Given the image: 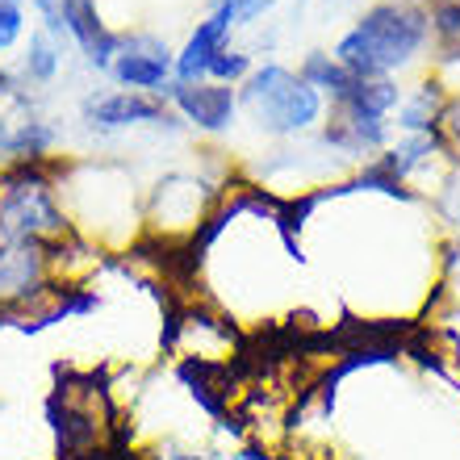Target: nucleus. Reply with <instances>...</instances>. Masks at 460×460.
<instances>
[{"label": "nucleus", "mask_w": 460, "mask_h": 460, "mask_svg": "<svg viewBox=\"0 0 460 460\" xmlns=\"http://www.w3.org/2000/svg\"><path fill=\"white\" fill-rule=\"evenodd\" d=\"M427 34H431V17L419 0H376L340 38L335 59L356 80H376V75L406 67L423 50Z\"/></svg>", "instance_id": "f257e3e1"}, {"label": "nucleus", "mask_w": 460, "mask_h": 460, "mask_svg": "<svg viewBox=\"0 0 460 460\" xmlns=\"http://www.w3.org/2000/svg\"><path fill=\"white\" fill-rule=\"evenodd\" d=\"M239 105L255 118V126L264 134L289 138V134L310 130L323 118V97L305 84L297 72L280 67V63H264L247 75V84L239 93Z\"/></svg>", "instance_id": "f03ea898"}, {"label": "nucleus", "mask_w": 460, "mask_h": 460, "mask_svg": "<svg viewBox=\"0 0 460 460\" xmlns=\"http://www.w3.org/2000/svg\"><path fill=\"white\" fill-rule=\"evenodd\" d=\"M63 214L50 197L47 181L38 176L30 164L13 172L4 181V197H0V239L9 243H47V234H63Z\"/></svg>", "instance_id": "7ed1b4c3"}, {"label": "nucleus", "mask_w": 460, "mask_h": 460, "mask_svg": "<svg viewBox=\"0 0 460 460\" xmlns=\"http://www.w3.org/2000/svg\"><path fill=\"white\" fill-rule=\"evenodd\" d=\"M168 97H172V105L181 110L184 121H193L197 130H206V134L230 130V121L239 113V93H234V84H218V80H197V84L172 80Z\"/></svg>", "instance_id": "20e7f679"}, {"label": "nucleus", "mask_w": 460, "mask_h": 460, "mask_svg": "<svg viewBox=\"0 0 460 460\" xmlns=\"http://www.w3.org/2000/svg\"><path fill=\"white\" fill-rule=\"evenodd\" d=\"M172 63H176V55H168V47L143 38V42H121L110 75L130 93H159L172 80Z\"/></svg>", "instance_id": "39448f33"}, {"label": "nucleus", "mask_w": 460, "mask_h": 460, "mask_svg": "<svg viewBox=\"0 0 460 460\" xmlns=\"http://www.w3.org/2000/svg\"><path fill=\"white\" fill-rule=\"evenodd\" d=\"M84 121L93 130H126V126H164L172 121V113L151 101L146 93H130V88H121V93H101V97H88L84 101Z\"/></svg>", "instance_id": "423d86ee"}, {"label": "nucleus", "mask_w": 460, "mask_h": 460, "mask_svg": "<svg viewBox=\"0 0 460 460\" xmlns=\"http://www.w3.org/2000/svg\"><path fill=\"white\" fill-rule=\"evenodd\" d=\"M63 30L75 38V47L84 50V59L93 63L97 72H110L113 59H118V50H121V38L101 22V13L93 0H63Z\"/></svg>", "instance_id": "0eeeda50"}, {"label": "nucleus", "mask_w": 460, "mask_h": 460, "mask_svg": "<svg viewBox=\"0 0 460 460\" xmlns=\"http://www.w3.org/2000/svg\"><path fill=\"white\" fill-rule=\"evenodd\" d=\"M230 25H234V22H230L226 9H214L206 22L197 25V34L184 42V50L176 55V63H172V75H176L181 84H197V80H206V75H209V63H214V55L226 47Z\"/></svg>", "instance_id": "6e6552de"}, {"label": "nucleus", "mask_w": 460, "mask_h": 460, "mask_svg": "<svg viewBox=\"0 0 460 460\" xmlns=\"http://www.w3.org/2000/svg\"><path fill=\"white\" fill-rule=\"evenodd\" d=\"M297 75H302L305 84L314 88L318 97H331L335 105H340V101L351 93V84H356V75H351L348 67L335 59V55H327V50H310Z\"/></svg>", "instance_id": "1a4fd4ad"}, {"label": "nucleus", "mask_w": 460, "mask_h": 460, "mask_svg": "<svg viewBox=\"0 0 460 460\" xmlns=\"http://www.w3.org/2000/svg\"><path fill=\"white\" fill-rule=\"evenodd\" d=\"M402 101L398 84L389 80V75H376V80H356L351 93L335 105L343 113H360V118H389V110Z\"/></svg>", "instance_id": "9d476101"}, {"label": "nucleus", "mask_w": 460, "mask_h": 460, "mask_svg": "<svg viewBox=\"0 0 460 460\" xmlns=\"http://www.w3.org/2000/svg\"><path fill=\"white\" fill-rule=\"evenodd\" d=\"M55 72H59V50H55L50 34H34L30 50H25V75L38 80V84H47V80H55Z\"/></svg>", "instance_id": "9b49d317"}, {"label": "nucleus", "mask_w": 460, "mask_h": 460, "mask_svg": "<svg viewBox=\"0 0 460 460\" xmlns=\"http://www.w3.org/2000/svg\"><path fill=\"white\" fill-rule=\"evenodd\" d=\"M243 75H252V55L222 47L218 55H214V63H209V75H206V80H218V84H234V80H243Z\"/></svg>", "instance_id": "f8f14e48"}, {"label": "nucleus", "mask_w": 460, "mask_h": 460, "mask_svg": "<svg viewBox=\"0 0 460 460\" xmlns=\"http://www.w3.org/2000/svg\"><path fill=\"white\" fill-rule=\"evenodd\" d=\"M427 17H431V30L444 47H460V0H439Z\"/></svg>", "instance_id": "ddd939ff"}, {"label": "nucleus", "mask_w": 460, "mask_h": 460, "mask_svg": "<svg viewBox=\"0 0 460 460\" xmlns=\"http://www.w3.org/2000/svg\"><path fill=\"white\" fill-rule=\"evenodd\" d=\"M431 118H436V105H431V84L419 93V101H411V105H402V126L406 130H414V134H423V130H431Z\"/></svg>", "instance_id": "4468645a"}, {"label": "nucleus", "mask_w": 460, "mask_h": 460, "mask_svg": "<svg viewBox=\"0 0 460 460\" xmlns=\"http://www.w3.org/2000/svg\"><path fill=\"white\" fill-rule=\"evenodd\" d=\"M272 4H277V0H218V9H226L234 25H252L255 17H264Z\"/></svg>", "instance_id": "2eb2a0df"}, {"label": "nucleus", "mask_w": 460, "mask_h": 460, "mask_svg": "<svg viewBox=\"0 0 460 460\" xmlns=\"http://www.w3.org/2000/svg\"><path fill=\"white\" fill-rule=\"evenodd\" d=\"M22 22H25L22 4H13V0H0V50L13 47V42L22 38Z\"/></svg>", "instance_id": "dca6fc26"}, {"label": "nucleus", "mask_w": 460, "mask_h": 460, "mask_svg": "<svg viewBox=\"0 0 460 460\" xmlns=\"http://www.w3.org/2000/svg\"><path fill=\"white\" fill-rule=\"evenodd\" d=\"M34 9L42 13L47 34H67V30H63V0H34Z\"/></svg>", "instance_id": "f3484780"}, {"label": "nucleus", "mask_w": 460, "mask_h": 460, "mask_svg": "<svg viewBox=\"0 0 460 460\" xmlns=\"http://www.w3.org/2000/svg\"><path fill=\"white\" fill-rule=\"evenodd\" d=\"M13 4H22V0H13Z\"/></svg>", "instance_id": "a211bd4d"}]
</instances>
